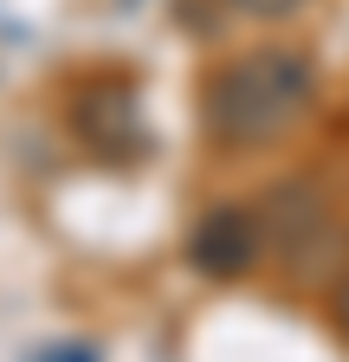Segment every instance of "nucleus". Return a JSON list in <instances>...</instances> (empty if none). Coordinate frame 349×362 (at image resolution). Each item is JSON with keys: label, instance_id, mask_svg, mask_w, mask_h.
<instances>
[{"label": "nucleus", "instance_id": "nucleus-1", "mask_svg": "<svg viewBox=\"0 0 349 362\" xmlns=\"http://www.w3.org/2000/svg\"><path fill=\"white\" fill-rule=\"evenodd\" d=\"M317 98V71L304 52L291 45H259V52L233 59L227 71L207 78V98H201V123L213 143L227 149H259L285 136Z\"/></svg>", "mask_w": 349, "mask_h": 362}, {"label": "nucleus", "instance_id": "nucleus-2", "mask_svg": "<svg viewBox=\"0 0 349 362\" xmlns=\"http://www.w3.org/2000/svg\"><path fill=\"white\" fill-rule=\"evenodd\" d=\"M259 246H266V226H259V214L246 207H213L201 226H194V265L207 272V279H239V272L259 259Z\"/></svg>", "mask_w": 349, "mask_h": 362}, {"label": "nucleus", "instance_id": "nucleus-3", "mask_svg": "<svg viewBox=\"0 0 349 362\" xmlns=\"http://www.w3.org/2000/svg\"><path fill=\"white\" fill-rule=\"evenodd\" d=\"M266 220H272V246H278L297 272L324 259L317 246H330V220H324V201H317V194H304V188H278L272 207H266Z\"/></svg>", "mask_w": 349, "mask_h": 362}, {"label": "nucleus", "instance_id": "nucleus-4", "mask_svg": "<svg viewBox=\"0 0 349 362\" xmlns=\"http://www.w3.org/2000/svg\"><path fill=\"white\" fill-rule=\"evenodd\" d=\"M239 13H259V20H278V13H297L304 0H233Z\"/></svg>", "mask_w": 349, "mask_h": 362}, {"label": "nucleus", "instance_id": "nucleus-5", "mask_svg": "<svg viewBox=\"0 0 349 362\" xmlns=\"http://www.w3.org/2000/svg\"><path fill=\"white\" fill-rule=\"evenodd\" d=\"M336 324H343V337H349V279H343V291H336Z\"/></svg>", "mask_w": 349, "mask_h": 362}]
</instances>
